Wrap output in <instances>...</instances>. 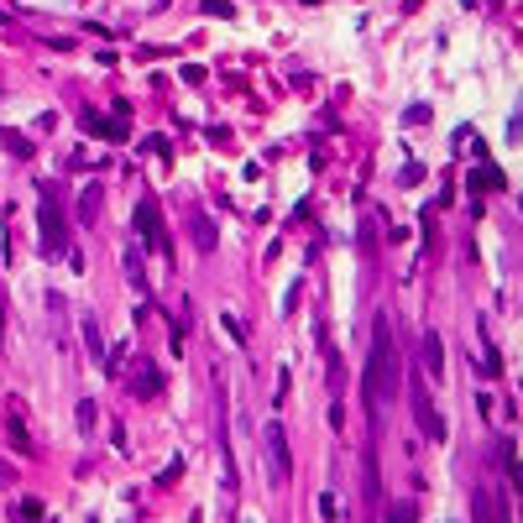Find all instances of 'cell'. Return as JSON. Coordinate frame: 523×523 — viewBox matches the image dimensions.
<instances>
[{"label": "cell", "mask_w": 523, "mask_h": 523, "mask_svg": "<svg viewBox=\"0 0 523 523\" xmlns=\"http://www.w3.org/2000/svg\"><path fill=\"white\" fill-rule=\"evenodd\" d=\"M398 387V356H393V330H387V319L377 314V325H372V356H367V403L377 408L382 398H393Z\"/></svg>", "instance_id": "obj_1"}, {"label": "cell", "mask_w": 523, "mask_h": 523, "mask_svg": "<svg viewBox=\"0 0 523 523\" xmlns=\"http://www.w3.org/2000/svg\"><path fill=\"white\" fill-rule=\"evenodd\" d=\"M37 225H42L47 257H69V214H63V194L52 183H42V194H37Z\"/></svg>", "instance_id": "obj_2"}, {"label": "cell", "mask_w": 523, "mask_h": 523, "mask_svg": "<svg viewBox=\"0 0 523 523\" xmlns=\"http://www.w3.org/2000/svg\"><path fill=\"white\" fill-rule=\"evenodd\" d=\"M262 439H267V455H272V476H277V481H288V476H293V455H288V435H283V424L272 419V424L262 429Z\"/></svg>", "instance_id": "obj_3"}, {"label": "cell", "mask_w": 523, "mask_h": 523, "mask_svg": "<svg viewBox=\"0 0 523 523\" xmlns=\"http://www.w3.org/2000/svg\"><path fill=\"white\" fill-rule=\"evenodd\" d=\"M137 236H142L146 251H168V236H163V220H157L152 199H142V205H137Z\"/></svg>", "instance_id": "obj_4"}, {"label": "cell", "mask_w": 523, "mask_h": 523, "mask_svg": "<svg viewBox=\"0 0 523 523\" xmlns=\"http://www.w3.org/2000/svg\"><path fill=\"white\" fill-rule=\"evenodd\" d=\"M413 413H419V424H424V435H429V439H435V445H445V419H439V408H435V398H429V393H424V387H419V393H413Z\"/></svg>", "instance_id": "obj_5"}, {"label": "cell", "mask_w": 523, "mask_h": 523, "mask_svg": "<svg viewBox=\"0 0 523 523\" xmlns=\"http://www.w3.org/2000/svg\"><path fill=\"white\" fill-rule=\"evenodd\" d=\"M6 435H11V450H16V455H37V445H32V435H26V424H21L16 408L6 413Z\"/></svg>", "instance_id": "obj_6"}, {"label": "cell", "mask_w": 523, "mask_h": 523, "mask_svg": "<svg viewBox=\"0 0 523 523\" xmlns=\"http://www.w3.org/2000/svg\"><path fill=\"white\" fill-rule=\"evenodd\" d=\"M79 120H84V126L95 131V137H110V142H120V137H126V120H105V115H95V110H84Z\"/></svg>", "instance_id": "obj_7"}, {"label": "cell", "mask_w": 523, "mask_h": 523, "mask_svg": "<svg viewBox=\"0 0 523 523\" xmlns=\"http://www.w3.org/2000/svg\"><path fill=\"white\" fill-rule=\"evenodd\" d=\"M424 367H429V377H439V372H445V345H439L435 330L424 335Z\"/></svg>", "instance_id": "obj_8"}, {"label": "cell", "mask_w": 523, "mask_h": 523, "mask_svg": "<svg viewBox=\"0 0 523 523\" xmlns=\"http://www.w3.org/2000/svg\"><path fill=\"white\" fill-rule=\"evenodd\" d=\"M137 393H142V398H157V393H163V377H157L152 361H142V367H137Z\"/></svg>", "instance_id": "obj_9"}, {"label": "cell", "mask_w": 523, "mask_h": 523, "mask_svg": "<svg viewBox=\"0 0 523 523\" xmlns=\"http://www.w3.org/2000/svg\"><path fill=\"white\" fill-rule=\"evenodd\" d=\"M126 277H131V288H137V293H146V272H142V251L137 246L126 251Z\"/></svg>", "instance_id": "obj_10"}, {"label": "cell", "mask_w": 523, "mask_h": 523, "mask_svg": "<svg viewBox=\"0 0 523 523\" xmlns=\"http://www.w3.org/2000/svg\"><path fill=\"white\" fill-rule=\"evenodd\" d=\"M84 340H89V351L105 361V340H100V319H95V314H84Z\"/></svg>", "instance_id": "obj_11"}, {"label": "cell", "mask_w": 523, "mask_h": 523, "mask_svg": "<svg viewBox=\"0 0 523 523\" xmlns=\"http://www.w3.org/2000/svg\"><path fill=\"white\" fill-rule=\"evenodd\" d=\"M492 183H502V173H492V168H481V173H471V189H476V194H487Z\"/></svg>", "instance_id": "obj_12"}, {"label": "cell", "mask_w": 523, "mask_h": 523, "mask_svg": "<svg viewBox=\"0 0 523 523\" xmlns=\"http://www.w3.org/2000/svg\"><path fill=\"white\" fill-rule=\"evenodd\" d=\"M387 523H413V502H393V513H387Z\"/></svg>", "instance_id": "obj_13"}, {"label": "cell", "mask_w": 523, "mask_h": 523, "mask_svg": "<svg viewBox=\"0 0 523 523\" xmlns=\"http://www.w3.org/2000/svg\"><path fill=\"white\" fill-rule=\"evenodd\" d=\"M319 513H325V518H340V502H335L330 492H325V498H319Z\"/></svg>", "instance_id": "obj_14"}, {"label": "cell", "mask_w": 523, "mask_h": 523, "mask_svg": "<svg viewBox=\"0 0 523 523\" xmlns=\"http://www.w3.org/2000/svg\"><path fill=\"white\" fill-rule=\"evenodd\" d=\"M0 330H6V304H0Z\"/></svg>", "instance_id": "obj_15"}, {"label": "cell", "mask_w": 523, "mask_h": 523, "mask_svg": "<svg viewBox=\"0 0 523 523\" xmlns=\"http://www.w3.org/2000/svg\"><path fill=\"white\" fill-rule=\"evenodd\" d=\"M304 6H319V0H304Z\"/></svg>", "instance_id": "obj_16"}]
</instances>
